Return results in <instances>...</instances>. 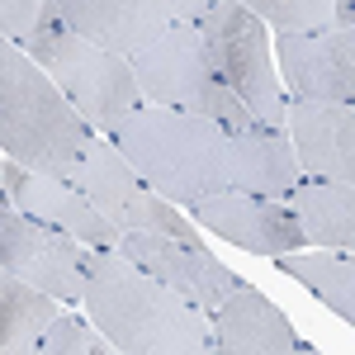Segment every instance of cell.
<instances>
[{
    "label": "cell",
    "mask_w": 355,
    "mask_h": 355,
    "mask_svg": "<svg viewBox=\"0 0 355 355\" xmlns=\"http://www.w3.org/2000/svg\"><path fill=\"white\" fill-rule=\"evenodd\" d=\"M85 313L119 355H209L218 351L214 318L180 289L119 251L85 256Z\"/></svg>",
    "instance_id": "1"
},
{
    "label": "cell",
    "mask_w": 355,
    "mask_h": 355,
    "mask_svg": "<svg viewBox=\"0 0 355 355\" xmlns=\"http://www.w3.org/2000/svg\"><path fill=\"white\" fill-rule=\"evenodd\" d=\"M95 142L85 114L62 95V85L19 48H0V147L10 162L38 175L76 180Z\"/></svg>",
    "instance_id": "2"
},
{
    "label": "cell",
    "mask_w": 355,
    "mask_h": 355,
    "mask_svg": "<svg viewBox=\"0 0 355 355\" xmlns=\"http://www.w3.org/2000/svg\"><path fill=\"white\" fill-rule=\"evenodd\" d=\"M110 137L137 166V175L171 204L190 209L209 194L232 190V133L218 128L214 119L166 110V105H142Z\"/></svg>",
    "instance_id": "3"
},
{
    "label": "cell",
    "mask_w": 355,
    "mask_h": 355,
    "mask_svg": "<svg viewBox=\"0 0 355 355\" xmlns=\"http://www.w3.org/2000/svg\"><path fill=\"white\" fill-rule=\"evenodd\" d=\"M137 85L147 95V105H166V110H185L199 119H214L227 133L256 128L261 119L246 110V100L218 76V62L209 53V38L199 24H175L162 38H152L142 53H133Z\"/></svg>",
    "instance_id": "4"
},
{
    "label": "cell",
    "mask_w": 355,
    "mask_h": 355,
    "mask_svg": "<svg viewBox=\"0 0 355 355\" xmlns=\"http://www.w3.org/2000/svg\"><path fill=\"white\" fill-rule=\"evenodd\" d=\"M19 48L62 85V95L85 114V123L95 133H114L128 114H137L147 105V95L137 85V71H133V57L110 53V48L81 38V33H71V28H62V24L43 28Z\"/></svg>",
    "instance_id": "5"
},
{
    "label": "cell",
    "mask_w": 355,
    "mask_h": 355,
    "mask_svg": "<svg viewBox=\"0 0 355 355\" xmlns=\"http://www.w3.org/2000/svg\"><path fill=\"white\" fill-rule=\"evenodd\" d=\"M199 28H204L209 53L218 62V76L246 100V110L256 114L266 128H289L284 123L289 100L279 90V67H275V53H270L266 19L251 15L242 0H223L218 10H209L199 19Z\"/></svg>",
    "instance_id": "6"
},
{
    "label": "cell",
    "mask_w": 355,
    "mask_h": 355,
    "mask_svg": "<svg viewBox=\"0 0 355 355\" xmlns=\"http://www.w3.org/2000/svg\"><path fill=\"white\" fill-rule=\"evenodd\" d=\"M76 185H81L123 232H162V237H175V242L204 246L199 223L180 218L175 204H171L166 194H157L142 175H137V166L119 152L114 137H95V142H90Z\"/></svg>",
    "instance_id": "7"
},
{
    "label": "cell",
    "mask_w": 355,
    "mask_h": 355,
    "mask_svg": "<svg viewBox=\"0 0 355 355\" xmlns=\"http://www.w3.org/2000/svg\"><path fill=\"white\" fill-rule=\"evenodd\" d=\"M85 256H90L85 242H76L71 232L33 218L5 199V209H0V270H15L19 279L48 289L62 303H81Z\"/></svg>",
    "instance_id": "8"
},
{
    "label": "cell",
    "mask_w": 355,
    "mask_h": 355,
    "mask_svg": "<svg viewBox=\"0 0 355 355\" xmlns=\"http://www.w3.org/2000/svg\"><path fill=\"white\" fill-rule=\"evenodd\" d=\"M190 218L199 227H209L214 237H223V242L242 246L251 256H270V261L308 246V232H303V223L289 199L223 190V194H209V199L190 204Z\"/></svg>",
    "instance_id": "9"
},
{
    "label": "cell",
    "mask_w": 355,
    "mask_h": 355,
    "mask_svg": "<svg viewBox=\"0 0 355 355\" xmlns=\"http://www.w3.org/2000/svg\"><path fill=\"white\" fill-rule=\"evenodd\" d=\"M5 199H10L15 209L33 214V218L71 232V237L85 242L90 251H119V242H123V227H119L76 180H57V175L24 171V166L10 162V157H5Z\"/></svg>",
    "instance_id": "10"
},
{
    "label": "cell",
    "mask_w": 355,
    "mask_h": 355,
    "mask_svg": "<svg viewBox=\"0 0 355 355\" xmlns=\"http://www.w3.org/2000/svg\"><path fill=\"white\" fill-rule=\"evenodd\" d=\"M279 76L294 100L355 105V28L331 24L318 33H279Z\"/></svg>",
    "instance_id": "11"
},
{
    "label": "cell",
    "mask_w": 355,
    "mask_h": 355,
    "mask_svg": "<svg viewBox=\"0 0 355 355\" xmlns=\"http://www.w3.org/2000/svg\"><path fill=\"white\" fill-rule=\"evenodd\" d=\"M119 256L137 261L142 270H152L157 279H166L171 289H180V294L190 303H199L209 318H214L218 303L242 284V275H232L209 246L175 242V237H162V232H123Z\"/></svg>",
    "instance_id": "12"
},
{
    "label": "cell",
    "mask_w": 355,
    "mask_h": 355,
    "mask_svg": "<svg viewBox=\"0 0 355 355\" xmlns=\"http://www.w3.org/2000/svg\"><path fill=\"white\" fill-rule=\"evenodd\" d=\"M289 137L299 152L303 180L355 185V105H308L289 100Z\"/></svg>",
    "instance_id": "13"
},
{
    "label": "cell",
    "mask_w": 355,
    "mask_h": 355,
    "mask_svg": "<svg viewBox=\"0 0 355 355\" xmlns=\"http://www.w3.org/2000/svg\"><path fill=\"white\" fill-rule=\"evenodd\" d=\"M57 15L62 28L123 57L142 53L152 38H162L175 24L166 0H57Z\"/></svg>",
    "instance_id": "14"
},
{
    "label": "cell",
    "mask_w": 355,
    "mask_h": 355,
    "mask_svg": "<svg viewBox=\"0 0 355 355\" xmlns=\"http://www.w3.org/2000/svg\"><path fill=\"white\" fill-rule=\"evenodd\" d=\"M214 336L218 351L227 355H279V351H308V341H299L294 322L275 308L256 284H237L214 313Z\"/></svg>",
    "instance_id": "15"
},
{
    "label": "cell",
    "mask_w": 355,
    "mask_h": 355,
    "mask_svg": "<svg viewBox=\"0 0 355 355\" xmlns=\"http://www.w3.org/2000/svg\"><path fill=\"white\" fill-rule=\"evenodd\" d=\"M303 185V166L294 152L289 128H242L232 133V190L266 194V199H294Z\"/></svg>",
    "instance_id": "16"
},
{
    "label": "cell",
    "mask_w": 355,
    "mask_h": 355,
    "mask_svg": "<svg viewBox=\"0 0 355 355\" xmlns=\"http://www.w3.org/2000/svg\"><path fill=\"white\" fill-rule=\"evenodd\" d=\"M289 204H294L303 232H308V246L355 251V185H336V180H303Z\"/></svg>",
    "instance_id": "17"
},
{
    "label": "cell",
    "mask_w": 355,
    "mask_h": 355,
    "mask_svg": "<svg viewBox=\"0 0 355 355\" xmlns=\"http://www.w3.org/2000/svg\"><path fill=\"white\" fill-rule=\"evenodd\" d=\"M57 303L48 289L19 279L15 270H0V346L10 355L38 351L48 327L57 322Z\"/></svg>",
    "instance_id": "18"
},
{
    "label": "cell",
    "mask_w": 355,
    "mask_h": 355,
    "mask_svg": "<svg viewBox=\"0 0 355 355\" xmlns=\"http://www.w3.org/2000/svg\"><path fill=\"white\" fill-rule=\"evenodd\" d=\"M279 270L289 279H299L303 289H313L341 322L355 327V251H327V246L308 251L303 246V251L279 256Z\"/></svg>",
    "instance_id": "19"
},
{
    "label": "cell",
    "mask_w": 355,
    "mask_h": 355,
    "mask_svg": "<svg viewBox=\"0 0 355 355\" xmlns=\"http://www.w3.org/2000/svg\"><path fill=\"white\" fill-rule=\"evenodd\" d=\"M275 33H318L336 24V0H242Z\"/></svg>",
    "instance_id": "20"
},
{
    "label": "cell",
    "mask_w": 355,
    "mask_h": 355,
    "mask_svg": "<svg viewBox=\"0 0 355 355\" xmlns=\"http://www.w3.org/2000/svg\"><path fill=\"white\" fill-rule=\"evenodd\" d=\"M43 355H110L114 341L95 327V318H81V313H57V322L43 336Z\"/></svg>",
    "instance_id": "21"
},
{
    "label": "cell",
    "mask_w": 355,
    "mask_h": 355,
    "mask_svg": "<svg viewBox=\"0 0 355 355\" xmlns=\"http://www.w3.org/2000/svg\"><path fill=\"white\" fill-rule=\"evenodd\" d=\"M57 24H62L57 0H0V33H5V43H28L33 33L57 28Z\"/></svg>",
    "instance_id": "22"
},
{
    "label": "cell",
    "mask_w": 355,
    "mask_h": 355,
    "mask_svg": "<svg viewBox=\"0 0 355 355\" xmlns=\"http://www.w3.org/2000/svg\"><path fill=\"white\" fill-rule=\"evenodd\" d=\"M166 5H171V15H175V19H185V24H199L209 10H218L223 0H166Z\"/></svg>",
    "instance_id": "23"
},
{
    "label": "cell",
    "mask_w": 355,
    "mask_h": 355,
    "mask_svg": "<svg viewBox=\"0 0 355 355\" xmlns=\"http://www.w3.org/2000/svg\"><path fill=\"white\" fill-rule=\"evenodd\" d=\"M336 24L355 28V0H336Z\"/></svg>",
    "instance_id": "24"
}]
</instances>
